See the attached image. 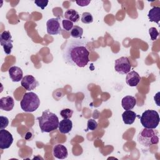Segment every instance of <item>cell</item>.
I'll return each mask as SVG.
<instances>
[{
	"mask_svg": "<svg viewBox=\"0 0 160 160\" xmlns=\"http://www.w3.org/2000/svg\"><path fill=\"white\" fill-rule=\"evenodd\" d=\"M48 2H49V1H48V0H36V1H34L35 4L38 7L41 8L42 9H44V8L47 6Z\"/></svg>",
	"mask_w": 160,
	"mask_h": 160,
	"instance_id": "4316f807",
	"label": "cell"
},
{
	"mask_svg": "<svg viewBox=\"0 0 160 160\" xmlns=\"http://www.w3.org/2000/svg\"><path fill=\"white\" fill-rule=\"evenodd\" d=\"M64 17L67 20L72 22H77L79 20V13L73 9H69L64 12Z\"/></svg>",
	"mask_w": 160,
	"mask_h": 160,
	"instance_id": "d6986e66",
	"label": "cell"
},
{
	"mask_svg": "<svg viewBox=\"0 0 160 160\" xmlns=\"http://www.w3.org/2000/svg\"><path fill=\"white\" fill-rule=\"evenodd\" d=\"M9 75L13 82H19L23 78V72L22 69L19 67L16 66H12L9 68Z\"/></svg>",
	"mask_w": 160,
	"mask_h": 160,
	"instance_id": "4fadbf2b",
	"label": "cell"
},
{
	"mask_svg": "<svg viewBox=\"0 0 160 160\" xmlns=\"http://www.w3.org/2000/svg\"><path fill=\"white\" fill-rule=\"evenodd\" d=\"M131 68V65L127 57L122 56L115 61L114 69L117 72L121 74H128L130 71Z\"/></svg>",
	"mask_w": 160,
	"mask_h": 160,
	"instance_id": "8992f818",
	"label": "cell"
},
{
	"mask_svg": "<svg viewBox=\"0 0 160 160\" xmlns=\"http://www.w3.org/2000/svg\"><path fill=\"white\" fill-rule=\"evenodd\" d=\"M138 141L145 147L157 144L159 142V132L154 129L144 128L137 136Z\"/></svg>",
	"mask_w": 160,
	"mask_h": 160,
	"instance_id": "3957f363",
	"label": "cell"
},
{
	"mask_svg": "<svg viewBox=\"0 0 160 160\" xmlns=\"http://www.w3.org/2000/svg\"><path fill=\"white\" fill-rule=\"evenodd\" d=\"M59 131L62 134L69 133L72 128V122L69 119H63L59 123Z\"/></svg>",
	"mask_w": 160,
	"mask_h": 160,
	"instance_id": "2e32d148",
	"label": "cell"
},
{
	"mask_svg": "<svg viewBox=\"0 0 160 160\" xmlns=\"http://www.w3.org/2000/svg\"><path fill=\"white\" fill-rule=\"evenodd\" d=\"M47 32L50 35H57L61 33V28L59 24V18H51L46 22Z\"/></svg>",
	"mask_w": 160,
	"mask_h": 160,
	"instance_id": "9c48e42d",
	"label": "cell"
},
{
	"mask_svg": "<svg viewBox=\"0 0 160 160\" xmlns=\"http://www.w3.org/2000/svg\"><path fill=\"white\" fill-rule=\"evenodd\" d=\"M93 18L90 12H83L81 17V22L84 24H90L92 22Z\"/></svg>",
	"mask_w": 160,
	"mask_h": 160,
	"instance_id": "44dd1931",
	"label": "cell"
},
{
	"mask_svg": "<svg viewBox=\"0 0 160 160\" xmlns=\"http://www.w3.org/2000/svg\"><path fill=\"white\" fill-rule=\"evenodd\" d=\"M98 128V123L96 120L93 119H90L87 122V129L90 131H94Z\"/></svg>",
	"mask_w": 160,
	"mask_h": 160,
	"instance_id": "603a6c76",
	"label": "cell"
},
{
	"mask_svg": "<svg viewBox=\"0 0 160 160\" xmlns=\"http://www.w3.org/2000/svg\"><path fill=\"white\" fill-rule=\"evenodd\" d=\"M20 105L21 109L24 112H32L39 108L40 99L36 93L33 92H26L23 95Z\"/></svg>",
	"mask_w": 160,
	"mask_h": 160,
	"instance_id": "277c9868",
	"label": "cell"
},
{
	"mask_svg": "<svg viewBox=\"0 0 160 160\" xmlns=\"http://www.w3.org/2000/svg\"><path fill=\"white\" fill-rule=\"evenodd\" d=\"M62 25L63 29L67 31H69L70 30H71L74 26L73 22L67 19H64L62 21Z\"/></svg>",
	"mask_w": 160,
	"mask_h": 160,
	"instance_id": "d4e9b609",
	"label": "cell"
},
{
	"mask_svg": "<svg viewBox=\"0 0 160 160\" xmlns=\"http://www.w3.org/2000/svg\"><path fill=\"white\" fill-rule=\"evenodd\" d=\"M13 142L12 134L6 129L0 130V148L5 149L9 148Z\"/></svg>",
	"mask_w": 160,
	"mask_h": 160,
	"instance_id": "ba28073f",
	"label": "cell"
},
{
	"mask_svg": "<svg viewBox=\"0 0 160 160\" xmlns=\"http://www.w3.org/2000/svg\"><path fill=\"white\" fill-rule=\"evenodd\" d=\"M12 36L9 31H4L0 35V43L6 54H10L13 48Z\"/></svg>",
	"mask_w": 160,
	"mask_h": 160,
	"instance_id": "52a82bcc",
	"label": "cell"
},
{
	"mask_svg": "<svg viewBox=\"0 0 160 160\" xmlns=\"http://www.w3.org/2000/svg\"><path fill=\"white\" fill-rule=\"evenodd\" d=\"M21 86L28 91L36 89L39 86V82L32 75H26L21 80Z\"/></svg>",
	"mask_w": 160,
	"mask_h": 160,
	"instance_id": "30bf717a",
	"label": "cell"
},
{
	"mask_svg": "<svg viewBox=\"0 0 160 160\" xmlns=\"http://www.w3.org/2000/svg\"><path fill=\"white\" fill-rule=\"evenodd\" d=\"M9 124V120L7 117L1 116H0V129H3L6 128Z\"/></svg>",
	"mask_w": 160,
	"mask_h": 160,
	"instance_id": "484cf974",
	"label": "cell"
},
{
	"mask_svg": "<svg viewBox=\"0 0 160 160\" xmlns=\"http://www.w3.org/2000/svg\"><path fill=\"white\" fill-rule=\"evenodd\" d=\"M14 106V101L12 97L6 96L0 99V109L5 111H11Z\"/></svg>",
	"mask_w": 160,
	"mask_h": 160,
	"instance_id": "5bb4252c",
	"label": "cell"
},
{
	"mask_svg": "<svg viewBox=\"0 0 160 160\" xmlns=\"http://www.w3.org/2000/svg\"><path fill=\"white\" fill-rule=\"evenodd\" d=\"M42 132H50L56 130L59 126V119L56 114L45 110L42 115L37 118Z\"/></svg>",
	"mask_w": 160,
	"mask_h": 160,
	"instance_id": "7a4b0ae2",
	"label": "cell"
},
{
	"mask_svg": "<svg viewBox=\"0 0 160 160\" xmlns=\"http://www.w3.org/2000/svg\"><path fill=\"white\" fill-rule=\"evenodd\" d=\"M122 118L124 124H132L136 118V114L131 110H126L122 114Z\"/></svg>",
	"mask_w": 160,
	"mask_h": 160,
	"instance_id": "ac0fdd59",
	"label": "cell"
},
{
	"mask_svg": "<svg viewBox=\"0 0 160 160\" xmlns=\"http://www.w3.org/2000/svg\"><path fill=\"white\" fill-rule=\"evenodd\" d=\"M54 156L59 159H64L68 157V152L67 148L62 144L55 145L53 148Z\"/></svg>",
	"mask_w": 160,
	"mask_h": 160,
	"instance_id": "7c38bea8",
	"label": "cell"
},
{
	"mask_svg": "<svg viewBox=\"0 0 160 160\" xmlns=\"http://www.w3.org/2000/svg\"><path fill=\"white\" fill-rule=\"evenodd\" d=\"M141 77L139 74L134 71L129 72L126 77V82L127 84L131 87L136 86L139 83Z\"/></svg>",
	"mask_w": 160,
	"mask_h": 160,
	"instance_id": "8fae6325",
	"label": "cell"
},
{
	"mask_svg": "<svg viewBox=\"0 0 160 160\" xmlns=\"http://www.w3.org/2000/svg\"><path fill=\"white\" fill-rule=\"evenodd\" d=\"M85 38L68 39L62 49V58L65 62L79 68L85 67L89 61V51Z\"/></svg>",
	"mask_w": 160,
	"mask_h": 160,
	"instance_id": "6da1fadb",
	"label": "cell"
},
{
	"mask_svg": "<svg viewBox=\"0 0 160 160\" xmlns=\"http://www.w3.org/2000/svg\"><path fill=\"white\" fill-rule=\"evenodd\" d=\"M73 111L69 108L63 109L60 111V115L63 119H69L72 117Z\"/></svg>",
	"mask_w": 160,
	"mask_h": 160,
	"instance_id": "7402d4cb",
	"label": "cell"
},
{
	"mask_svg": "<svg viewBox=\"0 0 160 160\" xmlns=\"http://www.w3.org/2000/svg\"><path fill=\"white\" fill-rule=\"evenodd\" d=\"M148 16L151 22L159 24L160 21V8L157 6L153 7L149 10Z\"/></svg>",
	"mask_w": 160,
	"mask_h": 160,
	"instance_id": "e0dca14e",
	"label": "cell"
},
{
	"mask_svg": "<svg viewBox=\"0 0 160 160\" xmlns=\"http://www.w3.org/2000/svg\"><path fill=\"white\" fill-rule=\"evenodd\" d=\"M83 34V29L82 28L78 26H74L71 30V36L74 39L79 38Z\"/></svg>",
	"mask_w": 160,
	"mask_h": 160,
	"instance_id": "ffe728a7",
	"label": "cell"
},
{
	"mask_svg": "<svg viewBox=\"0 0 160 160\" xmlns=\"http://www.w3.org/2000/svg\"><path fill=\"white\" fill-rule=\"evenodd\" d=\"M76 2L77 3V4L78 6L84 7V6H87L91 2V1H89V0H79V1H76Z\"/></svg>",
	"mask_w": 160,
	"mask_h": 160,
	"instance_id": "83f0119b",
	"label": "cell"
},
{
	"mask_svg": "<svg viewBox=\"0 0 160 160\" xmlns=\"http://www.w3.org/2000/svg\"><path fill=\"white\" fill-rule=\"evenodd\" d=\"M136 104V99L134 96H126L122 99L121 106L125 110H131Z\"/></svg>",
	"mask_w": 160,
	"mask_h": 160,
	"instance_id": "9a60e30c",
	"label": "cell"
},
{
	"mask_svg": "<svg viewBox=\"0 0 160 160\" xmlns=\"http://www.w3.org/2000/svg\"><path fill=\"white\" fill-rule=\"evenodd\" d=\"M149 34L150 35L151 40H152V41L156 40L158 37L159 35V33L158 31L157 30V29L156 28H154V27H152V28H149Z\"/></svg>",
	"mask_w": 160,
	"mask_h": 160,
	"instance_id": "cb8c5ba5",
	"label": "cell"
},
{
	"mask_svg": "<svg viewBox=\"0 0 160 160\" xmlns=\"http://www.w3.org/2000/svg\"><path fill=\"white\" fill-rule=\"evenodd\" d=\"M140 121L145 128L156 129L159 123V114L155 110H146L140 117Z\"/></svg>",
	"mask_w": 160,
	"mask_h": 160,
	"instance_id": "5b68a950",
	"label": "cell"
}]
</instances>
